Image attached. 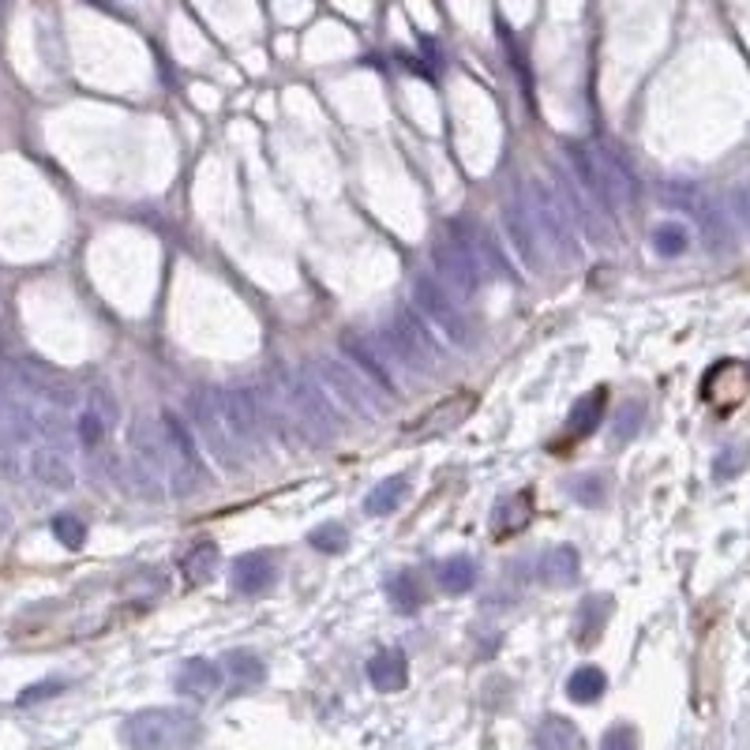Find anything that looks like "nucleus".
Returning <instances> with one entry per match:
<instances>
[{"mask_svg": "<svg viewBox=\"0 0 750 750\" xmlns=\"http://www.w3.org/2000/svg\"><path fill=\"white\" fill-rule=\"evenodd\" d=\"M128 446L136 462L158 484H170L173 495H196L210 484V469L196 446V435L176 413L136 417L128 428Z\"/></svg>", "mask_w": 750, "mask_h": 750, "instance_id": "f257e3e1", "label": "nucleus"}, {"mask_svg": "<svg viewBox=\"0 0 750 750\" xmlns=\"http://www.w3.org/2000/svg\"><path fill=\"white\" fill-rule=\"evenodd\" d=\"M570 176L601 214H623L635 199V173L608 143H567Z\"/></svg>", "mask_w": 750, "mask_h": 750, "instance_id": "f03ea898", "label": "nucleus"}, {"mask_svg": "<svg viewBox=\"0 0 750 750\" xmlns=\"http://www.w3.org/2000/svg\"><path fill=\"white\" fill-rule=\"evenodd\" d=\"M379 353L386 357V365L394 372L425 376L435 372L443 365V345L435 339V331L428 327V319L420 316L413 305H398L391 311V323L383 327V334L376 339Z\"/></svg>", "mask_w": 750, "mask_h": 750, "instance_id": "7ed1b4c3", "label": "nucleus"}, {"mask_svg": "<svg viewBox=\"0 0 750 750\" xmlns=\"http://www.w3.org/2000/svg\"><path fill=\"white\" fill-rule=\"evenodd\" d=\"M514 192H518L529 222L541 233L548 256L563 259V263H567V259H578L581 256L578 222H575V210L567 207V196H563L552 181H544V176H526Z\"/></svg>", "mask_w": 750, "mask_h": 750, "instance_id": "20e7f679", "label": "nucleus"}, {"mask_svg": "<svg viewBox=\"0 0 750 750\" xmlns=\"http://www.w3.org/2000/svg\"><path fill=\"white\" fill-rule=\"evenodd\" d=\"M121 739L128 750H192L204 743V721L176 705L139 710L124 721Z\"/></svg>", "mask_w": 750, "mask_h": 750, "instance_id": "39448f33", "label": "nucleus"}, {"mask_svg": "<svg viewBox=\"0 0 750 750\" xmlns=\"http://www.w3.org/2000/svg\"><path fill=\"white\" fill-rule=\"evenodd\" d=\"M413 308L428 319L432 331H440L446 342L454 345H474L477 342V327L469 316L466 300H458L451 290L440 282L435 274H420L413 282Z\"/></svg>", "mask_w": 750, "mask_h": 750, "instance_id": "423d86ee", "label": "nucleus"}, {"mask_svg": "<svg viewBox=\"0 0 750 750\" xmlns=\"http://www.w3.org/2000/svg\"><path fill=\"white\" fill-rule=\"evenodd\" d=\"M188 417L192 425H196L199 440L210 451V458L218 462V469H225V474H241L244 466H248V451L237 443V435L230 432V425H225V413H222V391H196L188 398Z\"/></svg>", "mask_w": 750, "mask_h": 750, "instance_id": "0eeeda50", "label": "nucleus"}, {"mask_svg": "<svg viewBox=\"0 0 750 750\" xmlns=\"http://www.w3.org/2000/svg\"><path fill=\"white\" fill-rule=\"evenodd\" d=\"M316 376H319V386L327 391V398L339 402V406L345 413H353V417L372 420L386 406L383 394H379L376 386H368L365 379L353 372V365H345L339 357H316Z\"/></svg>", "mask_w": 750, "mask_h": 750, "instance_id": "6e6552de", "label": "nucleus"}, {"mask_svg": "<svg viewBox=\"0 0 750 750\" xmlns=\"http://www.w3.org/2000/svg\"><path fill=\"white\" fill-rule=\"evenodd\" d=\"M432 263H435V278L454 293L458 300L477 297L480 285H484V271L469 251V244L458 237V233H440L432 244Z\"/></svg>", "mask_w": 750, "mask_h": 750, "instance_id": "1a4fd4ad", "label": "nucleus"}, {"mask_svg": "<svg viewBox=\"0 0 750 750\" xmlns=\"http://www.w3.org/2000/svg\"><path fill=\"white\" fill-rule=\"evenodd\" d=\"M661 199L668 207L683 210V214H687L690 222L702 230V237L710 241L713 248H721V244L728 241V214H724L721 204H716V199L702 188V184H694V181H668V184H661Z\"/></svg>", "mask_w": 750, "mask_h": 750, "instance_id": "9d476101", "label": "nucleus"}, {"mask_svg": "<svg viewBox=\"0 0 750 750\" xmlns=\"http://www.w3.org/2000/svg\"><path fill=\"white\" fill-rule=\"evenodd\" d=\"M339 345L345 353V365H353V372L365 379L368 386H376L383 398H394V391H398V372L386 365V357L379 353L376 339L357 334V331H345L339 339Z\"/></svg>", "mask_w": 750, "mask_h": 750, "instance_id": "9b49d317", "label": "nucleus"}, {"mask_svg": "<svg viewBox=\"0 0 750 750\" xmlns=\"http://www.w3.org/2000/svg\"><path fill=\"white\" fill-rule=\"evenodd\" d=\"M222 413L244 451L263 443L267 425H263V409H259V394L251 386H230V391H222Z\"/></svg>", "mask_w": 750, "mask_h": 750, "instance_id": "f8f14e48", "label": "nucleus"}, {"mask_svg": "<svg viewBox=\"0 0 750 750\" xmlns=\"http://www.w3.org/2000/svg\"><path fill=\"white\" fill-rule=\"evenodd\" d=\"M503 225H507V237H511V248L514 256L526 263V271L533 274H544V259H548V248L541 241V233H537V225L529 222L526 207H521L518 192L507 199V207H503Z\"/></svg>", "mask_w": 750, "mask_h": 750, "instance_id": "ddd939ff", "label": "nucleus"}, {"mask_svg": "<svg viewBox=\"0 0 750 750\" xmlns=\"http://www.w3.org/2000/svg\"><path fill=\"white\" fill-rule=\"evenodd\" d=\"M454 233H458V237L469 244V251H474V259L480 263L484 278H514L507 256H503L500 244H495V237L484 230V225H477V222H454Z\"/></svg>", "mask_w": 750, "mask_h": 750, "instance_id": "4468645a", "label": "nucleus"}, {"mask_svg": "<svg viewBox=\"0 0 750 750\" xmlns=\"http://www.w3.org/2000/svg\"><path fill=\"white\" fill-rule=\"evenodd\" d=\"M477 409V394L474 391H462V394H451V398H443L435 409L420 413L417 420H409L402 432L406 435H420V432H443V428H454L462 425V420L469 417V413Z\"/></svg>", "mask_w": 750, "mask_h": 750, "instance_id": "2eb2a0df", "label": "nucleus"}, {"mask_svg": "<svg viewBox=\"0 0 750 750\" xmlns=\"http://www.w3.org/2000/svg\"><path fill=\"white\" fill-rule=\"evenodd\" d=\"M20 379L23 386H30L41 398H49L53 406H75V386L61 372H53L49 365H41L38 357H23L20 360Z\"/></svg>", "mask_w": 750, "mask_h": 750, "instance_id": "dca6fc26", "label": "nucleus"}, {"mask_svg": "<svg viewBox=\"0 0 750 750\" xmlns=\"http://www.w3.org/2000/svg\"><path fill=\"white\" fill-rule=\"evenodd\" d=\"M278 578V563L271 560V552H248L233 560V589L248 597H259L274 586Z\"/></svg>", "mask_w": 750, "mask_h": 750, "instance_id": "f3484780", "label": "nucleus"}, {"mask_svg": "<svg viewBox=\"0 0 750 750\" xmlns=\"http://www.w3.org/2000/svg\"><path fill=\"white\" fill-rule=\"evenodd\" d=\"M27 466H30V477H35L38 484L53 488V492H72V488H75L72 462L64 458L57 446H35V451H30V458H27Z\"/></svg>", "mask_w": 750, "mask_h": 750, "instance_id": "a211bd4d", "label": "nucleus"}, {"mask_svg": "<svg viewBox=\"0 0 750 750\" xmlns=\"http://www.w3.org/2000/svg\"><path fill=\"white\" fill-rule=\"evenodd\" d=\"M173 687L181 690L184 698H210L222 690V668H218L214 661H207V656H192V661H184L181 668H176Z\"/></svg>", "mask_w": 750, "mask_h": 750, "instance_id": "6ab92c4d", "label": "nucleus"}, {"mask_svg": "<svg viewBox=\"0 0 750 750\" xmlns=\"http://www.w3.org/2000/svg\"><path fill=\"white\" fill-rule=\"evenodd\" d=\"M578 570H581V555H578V548H570V544L548 548L541 560H537V578H541L544 586H552V589L575 586Z\"/></svg>", "mask_w": 750, "mask_h": 750, "instance_id": "aec40b11", "label": "nucleus"}, {"mask_svg": "<svg viewBox=\"0 0 750 750\" xmlns=\"http://www.w3.org/2000/svg\"><path fill=\"white\" fill-rule=\"evenodd\" d=\"M368 679L379 694H398L409 683V661L402 649H379V653L368 661Z\"/></svg>", "mask_w": 750, "mask_h": 750, "instance_id": "412c9836", "label": "nucleus"}, {"mask_svg": "<svg viewBox=\"0 0 750 750\" xmlns=\"http://www.w3.org/2000/svg\"><path fill=\"white\" fill-rule=\"evenodd\" d=\"M529 518H533V492L521 488V492L507 495V500L492 511V537L495 541H507V537L521 533V529L529 526Z\"/></svg>", "mask_w": 750, "mask_h": 750, "instance_id": "4be33fe9", "label": "nucleus"}, {"mask_svg": "<svg viewBox=\"0 0 750 750\" xmlns=\"http://www.w3.org/2000/svg\"><path fill=\"white\" fill-rule=\"evenodd\" d=\"M218 560H222V552H218V544L210 541V537H199L196 544H188V552H184L181 560V578L184 586H207L210 578L218 575Z\"/></svg>", "mask_w": 750, "mask_h": 750, "instance_id": "5701e85b", "label": "nucleus"}, {"mask_svg": "<svg viewBox=\"0 0 750 750\" xmlns=\"http://www.w3.org/2000/svg\"><path fill=\"white\" fill-rule=\"evenodd\" d=\"M604 406H608V386H593L586 398H578L567 417V440H586L589 432H597V425L604 420Z\"/></svg>", "mask_w": 750, "mask_h": 750, "instance_id": "b1692460", "label": "nucleus"}, {"mask_svg": "<svg viewBox=\"0 0 750 750\" xmlns=\"http://www.w3.org/2000/svg\"><path fill=\"white\" fill-rule=\"evenodd\" d=\"M435 586L451 597L469 593L477 586V560L474 555H446L435 563Z\"/></svg>", "mask_w": 750, "mask_h": 750, "instance_id": "393cba45", "label": "nucleus"}, {"mask_svg": "<svg viewBox=\"0 0 750 750\" xmlns=\"http://www.w3.org/2000/svg\"><path fill=\"white\" fill-rule=\"evenodd\" d=\"M533 743H537V750H578L581 736H578V728L567 721V716L552 713V716H544V721L537 724Z\"/></svg>", "mask_w": 750, "mask_h": 750, "instance_id": "a878e982", "label": "nucleus"}, {"mask_svg": "<svg viewBox=\"0 0 750 750\" xmlns=\"http://www.w3.org/2000/svg\"><path fill=\"white\" fill-rule=\"evenodd\" d=\"M386 593H391V604H394L398 612H417L420 604L428 601L425 581H420L417 570H409V567H402L398 575L386 581Z\"/></svg>", "mask_w": 750, "mask_h": 750, "instance_id": "bb28decb", "label": "nucleus"}, {"mask_svg": "<svg viewBox=\"0 0 750 750\" xmlns=\"http://www.w3.org/2000/svg\"><path fill=\"white\" fill-rule=\"evenodd\" d=\"M406 495H409V480L406 477H386L365 495V511L376 514V518H383V514L398 511V503L406 500Z\"/></svg>", "mask_w": 750, "mask_h": 750, "instance_id": "cd10ccee", "label": "nucleus"}, {"mask_svg": "<svg viewBox=\"0 0 750 750\" xmlns=\"http://www.w3.org/2000/svg\"><path fill=\"white\" fill-rule=\"evenodd\" d=\"M604 690H608V676L601 668H593V664H581L575 676L567 679V698L578 705H593Z\"/></svg>", "mask_w": 750, "mask_h": 750, "instance_id": "c85d7f7f", "label": "nucleus"}, {"mask_svg": "<svg viewBox=\"0 0 750 750\" xmlns=\"http://www.w3.org/2000/svg\"><path fill=\"white\" fill-rule=\"evenodd\" d=\"M608 612H612V597H589V601H581V608H578V642L581 646L597 642L601 627L608 623Z\"/></svg>", "mask_w": 750, "mask_h": 750, "instance_id": "c756f323", "label": "nucleus"}, {"mask_svg": "<svg viewBox=\"0 0 750 750\" xmlns=\"http://www.w3.org/2000/svg\"><path fill=\"white\" fill-rule=\"evenodd\" d=\"M649 244H653L656 256H683L690 248V230L683 222H656L653 233H649Z\"/></svg>", "mask_w": 750, "mask_h": 750, "instance_id": "7c9ffc66", "label": "nucleus"}, {"mask_svg": "<svg viewBox=\"0 0 750 750\" xmlns=\"http://www.w3.org/2000/svg\"><path fill=\"white\" fill-rule=\"evenodd\" d=\"M308 544L316 548V552H327V555H339L349 548V529L339 526V521H323V526H316L308 533Z\"/></svg>", "mask_w": 750, "mask_h": 750, "instance_id": "2f4dec72", "label": "nucleus"}, {"mask_svg": "<svg viewBox=\"0 0 750 750\" xmlns=\"http://www.w3.org/2000/svg\"><path fill=\"white\" fill-rule=\"evenodd\" d=\"M225 664H230L233 679H237L241 687H256V683H263V676H267L263 661H259L256 653H244V649H233V653L225 656Z\"/></svg>", "mask_w": 750, "mask_h": 750, "instance_id": "473e14b6", "label": "nucleus"}, {"mask_svg": "<svg viewBox=\"0 0 750 750\" xmlns=\"http://www.w3.org/2000/svg\"><path fill=\"white\" fill-rule=\"evenodd\" d=\"M642 417H646V406L642 402H623L619 413H615V420H612V435L619 443H627V440H635L638 435V428H642Z\"/></svg>", "mask_w": 750, "mask_h": 750, "instance_id": "72a5a7b5", "label": "nucleus"}, {"mask_svg": "<svg viewBox=\"0 0 750 750\" xmlns=\"http://www.w3.org/2000/svg\"><path fill=\"white\" fill-rule=\"evenodd\" d=\"M567 492L575 495L578 503H586V507H601L604 503V492H608V480L597 477V474H586V477H570Z\"/></svg>", "mask_w": 750, "mask_h": 750, "instance_id": "f704fd0d", "label": "nucleus"}, {"mask_svg": "<svg viewBox=\"0 0 750 750\" xmlns=\"http://www.w3.org/2000/svg\"><path fill=\"white\" fill-rule=\"evenodd\" d=\"M106 432H109V425L98 417L95 409H83L79 420H75V440H79L83 446H98L106 440Z\"/></svg>", "mask_w": 750, "mask_h": 750, "instance_id": "c9c22d12", "label": "nucleus"}, {"mask_svg": "<svg viewBox=\"0 0 750 750\" xmlns=\"http://www.w3.org/2000/svg\"><path fill=\"white\" fill-rule=\"evenodd\" d=\"M53 537L75 552V548H83V541H87V526L75 514H61V518H53Z\"/></svg>", "mask_w": 750, "mask_h": 750, "instance_id": "e433bc0d", "label": "nucleus"}, {"mask_svg": "<svg viewBox=\"0 0 750 750\" xmlns=\"http://www.w3.org/2000/svg\"><path fill=\"white\" fill-rule=\"evenodd\" d=\"M87 409H95L106 425H116V420H121V406H116V398H113V391H109V386H95V391H90V406Z\"/></svg>", "mask_w": 750, "mask_h": 750, "instance_id": "4c0bfd02", "label": "nucleus"}, {"mask_svg": "<svg viewBox=\"0 0 750 750\" xmlns=\"http://www.w3.org/2000/svg\"><path fill=\"white\" fill-rule=\"evenodd\" d=\"M601 750H638V731L630 724H615V728L604 731Z\"/></svg>", "mask_w": 750, "mask_h": 750, "instance_id": "58836bf2", "label": "nucleus"}, {"mask_svg": "<svg viewBox=\"0 0 750 750\" xmlns=\"http://www.w3.org/2000/svg\"><path fill=\"white\" fill-rule=\"evenodd\" d=\"M731 214H736V222L743 225V233L750 237V181H743L731 192Z\"/></svg>", "mask_w": 750, "mask_h": 750, "instance_id": "ea45409f", "label": "nucleus"}, {"mask_svg": "<svg viewBox=\"0 0 750 750\" xmlns=\"http://www.w3.org/2000/svg\"><path fill=\"white\" fill-rule=\"evenodd\" d=\"M64 690V683L61 679H46V683H35V687H27L20 694V705H35V702H46V698H53V694H61Z\"/></svg>", "mask_w": 750, "mask_h": 750, "instance_id": "a19ab883", "label": "nucleus"}, {"mask_svg": "<svg viewBox=\"0 0 750 750\" xmlns=\"http://www.w3.org/2000/svg\"><path fill=\"white\" fill-rule=\"evenodd\" d=\"M0 360H8V334H4V323H0Z\"/></svg>", "mask_w": 750, "mask_h": 750, "instance_id": "79ce46f5", "label": "nucleus"}]
</instances>
